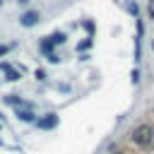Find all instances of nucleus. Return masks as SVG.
I'll return each mask as SVG.
<instances>
[{"label": "nucleus", "instance_id": "f257e3e1", "mask_svg": "<svg viewBox=\"0 0 154 154\" xmlns=\"http://www.w3.org/2000/svg\"><path fill=\"white\" fill-rule=\"evenodd\" d=\"M130 140H132L137 147H149V144L154 142V128H152L149 123H142V125H137V128L132 130Z\"/></svg>", "mask_w": 154, "mask_h": 154}, {"label": "nucleus", "instance_id": "f03ea898", "mask_svg": "<svg viewBox=\"0 0 154 154\" xmlns=\"http://www.w3.org/2000/svg\"><path fill=\"white\" fill-rule=\"evenodd\" d=\"M55 123H58V116H55V113H46V118H38V120H36V125H38V128H43V130L53 128Z\"/></svg>", "mask_w": 154, "mask_h": 154}, {"label": "nucleus", "instance_id": "7ed1b4c3", "mask_svg": "<svg viewBox=\"0 0 154 154\" xmlns=\"http://www.w3.org/2000/svg\"><path fill=\"white\" fill-rule=\"evenodd\" d=\"M36 22H38V14H36V12H26V14L19 17V24H22V26H34Z\"/></svg>", "mask_w": 154, "mask_h": 154}, {"label": "nucleus", "instance_id": "20e7f679", "mask_svg": "<svg viewBox=\"0 0 154 154\" xmlns=\"http://www.w3.org/2000/svg\"><path fill=\"white\" fill-rule=\"evenodd\" d=\"M17 118H19V120H24V123H34V120H36L31 111H19V108H17Z\"/></svg>", "mask_w": 154, "mask_h": 154}, {"label": "nucleus", "instance_id": "39448f33", "mask_svg": "<svg viewBox=\"0 0 154 154\" xmlns=\"http://www.w3.org/2000/svg\"><path fill=\"white\" fill-rule=\"evenodd\" d=\"M5 101H7V103H12V106H17V108H19V106H26V101H24V99H19V96H7Z\"/></svg>", "mask_w": 154, "mask_h": 154}, {"label": "nucleus", "instance_id": "423d86ee", "mask_svg": "<svg viewBox=\"0 0 154 154\" xmlns=\"http://www.w3.org/2000/svg\"><path fill=\"white\" fill-rule=\"evenodd\" d=\"M65 41V34H53L51 36V43H63Z\"/></svg>", "mask_w": 154, "mask_h": 154}, {"label": "nucleus", "instance_id": "0eeeda50", "mask_svg": "<svg viewBox=\"0 0 154 154\" xmlns=\"http://www.w3.org/2000/svg\"><path fill=\"white\" fill-rule=\"evenodd\" d=\"M7 79H19V72H14V70H7Z\"/></svg>", "mask_w": 154, "mask_h": 154}, {"label": "nucleus", "instance_id": "6e6552de", "mask_svg": "<svg viewBox=\"0 0 154 154\" xmlns=\"http://www.w3.org/2000/svg\"><path fill=\"white\" fill-rule=\"evenodd\" d=\"M113 154H123V152H113Z\"/></svg>", "mask_w": 154, "mask_h": 154}]
</instances>
